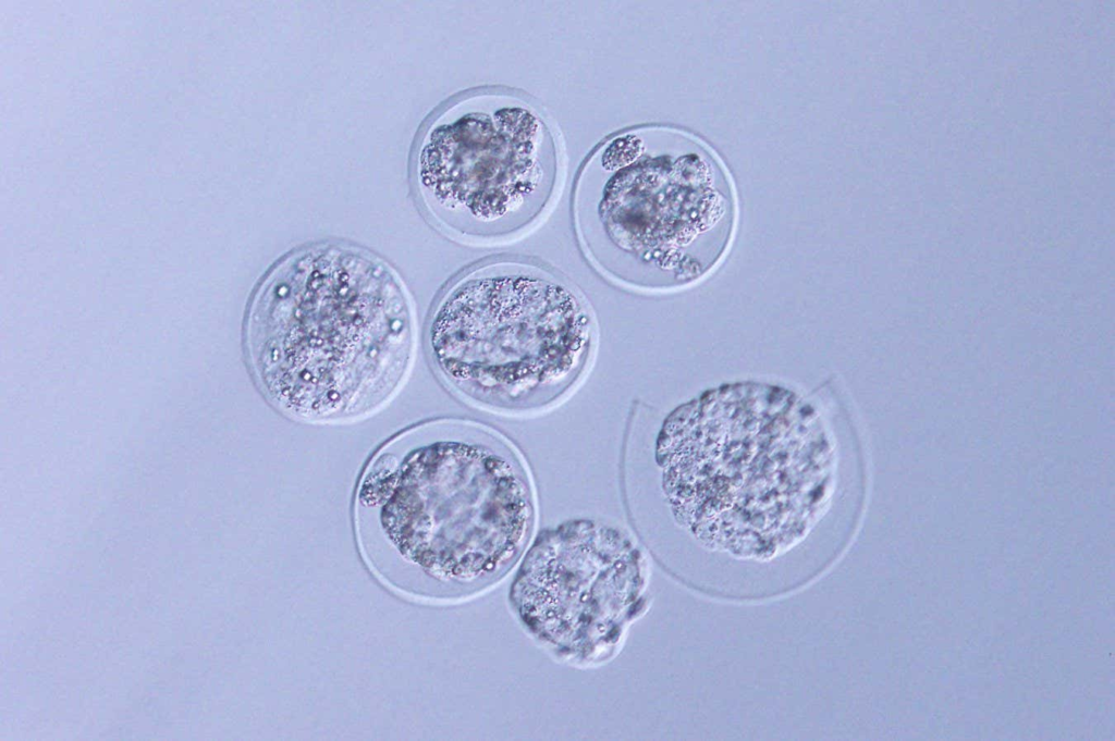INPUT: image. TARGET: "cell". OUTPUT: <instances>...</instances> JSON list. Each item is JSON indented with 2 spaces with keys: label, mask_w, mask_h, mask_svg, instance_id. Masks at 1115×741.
<instances>
[{
  "label": "cell",
  "mask_w": 1115,
  "mask_h": 741,
  "mask_svg": "<svg viewBox=\"0 0 1115 741\" xmlns=\"http://www.w3.org/2000/svg\"><path fill=\"white\" fill-rule=\"evenodd\" d=\"M529 468L503 433L437 418L381 444L358 480L355 524L370 566L395 583L464 597L500 581L534 532Z\"/></svg>",
  "instance_id": "1"
},
{
  "label": "cell",
  "mask_w": 1115,
  "mask_h": 741,
  "mask_svg": "<svg viewBox=\"0 0 1115 741\" xmlns=\"http://www.w3.org/2000/svg\"><path fill=\"white\" fill-rule=\"evenodd\" d=\"M416 325L395 270L344 244L299 249L259 286L247 319L248 358L265 396L311 423L367 417L408 375Z\"/></svg>",
  "instance_id": "2"
},
{
  "label": "cell",
  "mask_w": 1115,
  "mask_h": 741,
  "mask_svg": "<svg viewBox=\"0 0 1115 741\" xmlns=\"http://www.w3.org/2000/svg\"><path fill=\"white\" fill-rule=\"evenodd\" d=\"M431 365L465 403L527 417L580 384L597 330L581 294L560 273L524 258H497L443 291L427 328Z\"/></svg>",
  "instance_id": "3"
},
{
  "label": "cell",
  "mask_w": 1115,
  "mask_h": 741,
  "mask_svg": "<svg viewBox=\"0 0 1115 741\" xmlns=\"http://www.w3.org/2000/svg\"><path fill=\"white\" fill-rule=\"evenodd\" d=\"M675 131L634 126L603 139L573 193L575 229L591 264L642 292L698 280L724 252L733 201L713 163Z\"/></svg>",
  "instance_id": "4"
},
{
  "label": "cell",
  "mask_w": 1115,
  "mask_h": 741,
  "mask_svg": "<svg viewBox=\"0 0 1115 741\" xmlns=\"http://www.w3.org/2000/svg\"><path fill=\"white\" fill-rule=\"evenodd\" d=\"M563 172L544 111L524 94L481 87L448 102L418 146L415 184L431 222L473 245L512 240L547 214Z\"/></svg>",
  "instance_id": "5"
},
{
  "label": "cell",
  "mask_w": 1115,
  "mask_h": 741,
  "mask_svg": "<svg viewBox=\"0 0 1115 741\" xmlns=\"http://www.w3.org/2000/svg\"><path fill=\"white\" fill-rule=\"evenodd\" d=\"M646 571L644 554L625 529L574 519L537 536L510 602L524 628L556 657L600 663L640 613Z\"/></svg>",
  "instance_id": "6"
}]
</instances>
